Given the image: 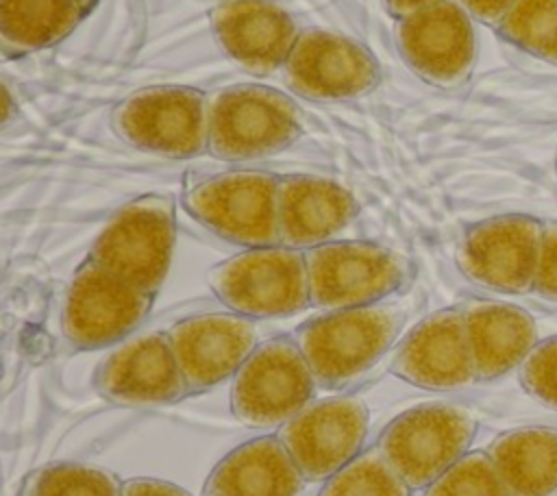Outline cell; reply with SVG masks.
I'll return each instance as SVG.
<instances>
[{"mask_svg": "<svg viewBox=\"0 0 557 496\" xmlns=\"http://www.w3.org/2000/svg\"><path fill=\"white\" fill-rule=\"evenodd\" d=\"M433 2H440V0H385V7L394 20H403Z\"/></svg>", "mask_w": 557, "mask_h": 496, "instance_id": "cell-32", "label": "cell"}, {"mask_svg": "<svg viewBox=\"0 0 557 496\" xmlns=\"http://www.w3.org/2000/svg\"><path fill=\"white\" fill-rule=\"evenodd\" d=\"M368 426L370 411L359 396H335L309 402L276 437L307 483H324L363 450Z\"/></svg>", "mask_w": 557, "mask_h": 496, "instance_id": "cell-14", "label": "cell"}, {"mask_svg": "<svg viewBox=\"0 0 557 496\" xmlns=\"http://www.w3.org/2000/svg\"><path fill=\"white\" fill-rule=\"evenodd\" d=\"M520 381L529 394L557 409V337L537 344L520 365Z\"/></svg>", "mask_w": 557, "mask_h": 496, "instance_id": "cell-28", "label": "cell"}, {"mask_svg": "<svg viewBox=\"0 0 557 496\" xmlns=\"http://www.w3.org/2000/svg\"><path fill=\"white\" fill-rule=\"evenodd\" d=\"M122 496H191V494L165 479L133 476L122 483Z\"/></svg>", "mask_w": 557, "mask_h": 496, "instance_id": "cell-30", "label": "cell"}, {"mask_svg": "<svg viewBox=\"0 0 557 496\" xmlns=\"http://www.w3.org/2000/svg\"><path fill=\"white\" fill-rule=\"evenodd\" d=\"M407 311L398 302L326 311L294 331L320 389H342L363 376L398 339Z\"/></svg>", "mask_w": 557, "mask_h": 496, "instance_id": "cell-1", "label": "cell"}, {"mask_svg": "<svg viewBox=\"0 0 557 496\" xmlns=\"http://www.w3.org/2000/svg\"><path fill=\"white\" fill-rule=\"evenodd\" d=\"M85 13L72 0H0L4 54L22 57L67 39Z\"/></svg>", "mask_w": 557, "mask_h": 496, "instance_id": "cell-23", "label": "cell"}, {"mask_svg": "<svg viewBox=\"0 0 557 496\" xmlns=\"http://www.w3.org/2000/svg\"><path fill=\"white\" fill-rule=\"evenodd\" d=\"M424 496H511L487 452L472 450L435 479Z\"/></svg>", "mask_w": 557, "mask_h": 496, "instance_id": "cell-27", "label": "cell"}, {"mask_svg": "<svg viewBox=\"0 0 557 496\" xmlns=\"http://www.w3.org/2000/svg\"><path fill=\"white\" fill-rule=\"evenodd\" d=\"M152 302V294L87 257L70 281L61 328L76 350L107 348L135 333L148 318Z\"/></svg>", "mask_w": 557, "mask_h": 496, "instance_id": "cell-10", "label": "cell"}, {"mask_svg": "<svg viewBox=\"0 0 557 496\" xmlns=\"http://www.w3.org/2000/svg\"><path fill=\"white\" fill-rule=\"evenodd\" d=\"M389 370L416 387L435 392L461 389L479 381L461 307L440 309L420 320L403 337Z\"/></svg>", "mask_w": 557, "mask_h": 496, "instance_id": "cell-18", "label": "cell"}, {"mask_svg": "<svg viewBox=\"0 0 557 496\" xmlns=\"http://www.w3.org/2000/svg\"><path fill=\"white\" fill-rule=\"evenodd\" d=\"M281 74L292 94L313 102L359 100L383 78L368 46L324 28L300 30Z\"/></svg>", "mask_w": 557, "mask_h": 496, "instance_id": "cell-11", "label": "cell"}, {"mask_svg": "<svg viewBox=\"0 0 557 496\" xmlns=\"http://www.w3.org/2000/svg\"><path fill=\"white\" fill-rule=\"evenodd\" d=\"M111 126L141 152L194 159L209 148V96L187 85L146 87L115 104Z\"/></svg>", "mask_w": 557, "mask_h": 496, "instance_id": "cell-6", "label": "cell"}, {"mask_svg": "<svg viewBox=\"0 0 557 496\" xmlns=\"http://www.w3.org/2000/svg\"><path fill=\"white\" fill-rule=\"evenodd\" d=\"M220 50L246 74L283 70L300 28L274 0H218L209 13Z\"/></svg>", "mask_w": 557, "mask_h": 496, "instance_id": "cell-17", "label": "cell"}, {"mask_svg": "<svg viewBox=\"0 0 557 496\" xmlns=\"http://www.w3.org/2000/svg\"><path fill=\"white\" fill-rule=\"evenodd\" d=\"M278 181L268 170H228L185 187V211L215 237L242 248L278 246Z\"/></svg>", "mask_w": 557, "mask_h": 496, "instance_id": "cell-4", "label": "cell"}, {"mask_svg": "<svg viewBox=\"0 0 557 496\" xmlns=\"http://www.w3.org/2000/svg\"><path fill=\"white\" fill-rule=\"evenodd\" d=\"M207 285L226 311L250 320L289 318L311 307L305 250L242 248L207 272Z\"/></svg>", "mask_w": 557, "mask_h": 496, "instance_id": "cell-3", "label": "cell"}, {"mask_svg": "<svg viewBox=\"0 0 557 496\" xmlns=\"http://www.w3.org/2000/svg\"><path fill=\"white\" fill-rule=\"evenodd\" d=\"M302 135V115L281 89L237 83L209 98V148L218 161L246 163L287 150Z\"/></svg>", "mask_w": 557, "mask_h": 496, "instance_id": "cell-2", "label": "cell"}, {"mask_svg": "<svg viewBox=\"0 0 557 496\" xmlns=\"http://www.w3.org/2000/svg\"><path fill=\"white\" fill-rule=\"evenodd\" d=\"M72 2H76V4H78V9L87 15V13L96 7V2H98V0H72Z\"/></svg>", "mask_w": 557, "mask_h": 496, "instance_id": "cell-33", "label": "cell"}, {"mask_svg": "<svg viewBox=\"0 0 557 496\" xmlns=\"http://www.w3.org/2000/svg\"><path fill=\"white\" fill-rule=\"evenodd\" d=\"M544 224L531 215L507 213L466 228L457 246L461 274L494 292L527 294L535 285Z\"/></svg>", "mask_w": 557, "mask_h": 496, "instance_id": "cell-13", "label": "cell"}, {"mask_svg": "<svg viewBox=\"0 0 557 496\" xmlns=\"http://www.w3.org/2000/svg\"><path fill=\"white\" fill-rule=\"evenodd\" d=\"M318 383L294 337L261 342L233 376L231 411L248 429H281L309 402Z\"/></svg>", "mask_w": 557, "mask_h": 496, "instance_id": "cell-9", "label": "cell"}, {"mask_svg": "<svg viewBox=\"0 0 557 496\" xmlns=\"http://www.w3.org/2000/svg\"><path fill=\"white\" fill-rule=\"evenodd\" d=\"M165 333L189 394L207 392L235 376L261 344L255 320L233 311L189 315L174 322Z\"/></svg>", "mask_w": 557, "mask_h": 496, "instance_id": "cell-16", "label": "cell"}, {"mask_svg": "<svg viewBox=\"0 0 557 496\" xmlns=\"http://www.w3.org/2000/svg\"><path fill=\"white\" fill-rule=\"evenodd\" d=\"M305 483L274 433L252 437L226 452L205 479L202 496H298Z\"/></svg>", "mask_w": 557, "mask_h": 496, "instance_id": "cell-20", "label": "cell"}, {"mask_svg": "<svg viewBox=\"0 0 557 496\" xmlns=\"http://www.w3.org/2000/svg\"><path fill=\"white\" fill-rule=\"evenodd\" d=\"M461 311L479 381H494L520 368L537 346L535 320L520 307L470 300Z\"/></svg>", "mask_w": 557, "mask_h": 496, "instance_id": "cell-21", "label": "cell"}, {"mask_svg": "<svg viewBox=\"0 0 557 496\" xmlns=\"http://www.w3.org/2000/svg\"><path fill=\"white\" fill-rule=\"evenodd\" d=\"M472 20H479L483 24L498 26L500 20L507 15V11L516 4V0H457Z\"/></svg>", "mask_w": 557, "mask_h": 496, "instance_id": "cell-31", "label": "cell"}, {"mask_svg": "<svg viewBox=\"0 0 557 496\" xmlns=\"http://www.w3.org/2000/svg\"><path fill=\"white\" fill-rule=\"evenodd\" d=\"M411 492L374 444L326 479L318 496H411Z\"/></svg>", "mask_w": 557, "mask_h": 496, "instance_id": "cell-25", "label": "cell"}, {"mask_svg": "<svg viewBox=\"0 0 557 496\" xmlns=\"http://www.w3.org/2000/svg\"><path fill=\"white\" fill-rule=\"evenodd\" d=\"M122 479L107 468L54 461L26 474L20 496H122Z\"/></svg>", "mask_w": 557, "mask_h": 496, "instance_id": "cell-24", "label": "cell"}, {"mask_svg": "<svg viewBox=\"0 0 557 496\" xmlns=\"http://www.w3.org/2000/svg\"><path fill=\"white\" fill-rule=\"evenodd\" d=\"M176 244V202L170 194H146L113 213L89 259L157 296L170 272Z\"/></svg>", "mask_w": 557, "mask_h": 496, "instance_id": "cell-5", "label": "cell"}, {"mask_svg": "<svg viewBox=\"0 0 557 496\" xmlns=\"http://www.w3.org/2000/svg\"><path fill=\"white\" fill-rule=\"evenodd\" d=\"M396 48L420 80L457 89L468 83L476 63L472 15L457 0L433 2L398 20Z\"/></svg>", "mask_w": 557, "mask_h": 496, "instance_id": "cell-12", "label": "cell"}, {"mask_svg": "<svg viewBox=\"0 0 557 496\" xmlns=\"http://www.w3.org/2000/svg\"><path fill=\"white\" fill-rule=\"evenodd\" d=\"M533 289L548 300H557V222L544 224Z\"/></svg>", "mask_w": 557, "mask_h": 496, "instance_id": "cell-29", "label": "cell"}, {"mask_svg": "<svg viewBox=\"0 0 557 496\" xmlns=\"http://www.w3.org/2000/svg\"><path fill=\"white\" fill-rule=\"evenodd\" d=\"M94 389L120 407H159L189 394L165 331L122 342L94 374Z\"/></svg>", "mask_w": 557, "mask_h": 496, "instance_id": "cell-15", "label": "cell"}, {"mask_svg": "<svg viewBox=\"0 0 557 496\" xmlns=\"http://www.w3.org/2000/svg\"><path fill=\"white\" fill-rule=\"evenodd\" d=\"M498 33L520 50L557 65V0H516Z\"/></svg>", "mask_w": 557, "mask_h": 496, "instance_id": "cell-26", "label": "cell"}, {"mask_svg": "<svg viewBox=\"0 0 557 496\" xmlns=\"http://www.w3.org/2000/svg\"><path fill=\"white\" fill-rule=\"evenodd\" d=\"M311 307L322 311L385 302L407 276L409 261L376 241L335 239L305 250Z\"/></svg>", "mask_w": 557, "mask_h": 496, "instance_id": "cell-7", "label": "cell"}, {"mask_svg": "<svg viewBox=\"0 0 557 496\" xmlns=\"http://www.w3.org/2000/svg\"><path fill=\"white\" fill-rule=\"evenodd\" d=\"M474 433L476 422L466 407L426 402L396 416L376 446L411 489H426L470 452Z\"/></svg>", "mask_w": 557, "mask_h": 496, "instance_id": "cell-8", "label": "cell"}, {"mask_svg": "<svg viewBox=\"0 0 557 496\" xmlns=\"http://www.w3.org/2000/svg\"><path fill=\"white\" fill-rule=\"evenodd\" d=\"M359 215V202L337 181L283 174L278 181L281 246L311 250L335 241Z\"/></svg>", "mask_w": 557, "mask_h": 496, "instance_id": "cell-19", "label": "cell"}, {"mask_svg": "<svg viewBox=\"0 0 557 496\" xmlns=\"http://www.w3.org/2000/svg\"><path fill=\"white\" fill-rule=\"evenodd\" d=\"M511 496H550L557 492V431L527 426L503 433L487 448Z\"/></svg>", "mask_w": 557, "mask_h": 496, "instance_id": "cell-22", "label": "cell"}]
</instances>
